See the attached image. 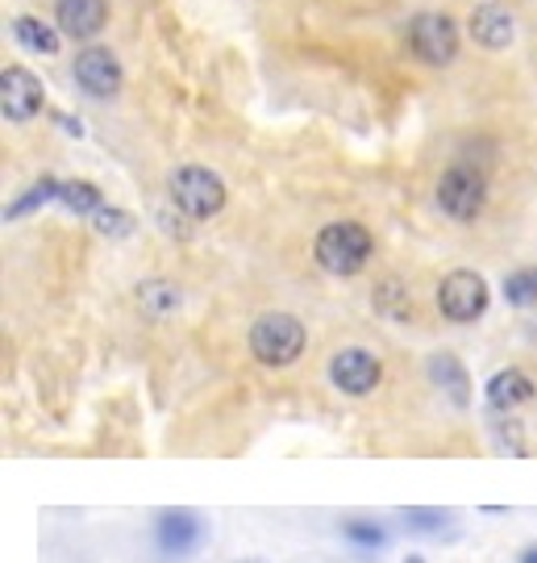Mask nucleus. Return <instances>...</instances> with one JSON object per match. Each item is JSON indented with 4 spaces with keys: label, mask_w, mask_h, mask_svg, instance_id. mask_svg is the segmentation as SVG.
<instances>
[{
    "label": "nucleus",
    "mask_w": 537,
    "mask_h": 563,
    "mask_svg": "<svg viewBox=\"0 0 537 563\" xmlns=\"http://www.w3.org/2000/svg\"><path fill=\"white\" fill-rule=\"evenodd\" d=\"M376 251L371 230L358 222H329L313 242V255L329 276H358Z\"/></svg>",
    "instance_id": "obj_1"
},
{
    "label": "nucleus",
    "mask_w": 537,
    "mask_h": 563,
    "mask_svg": "<svg viewBox=\"0 0 537 563\" xmlns=\"http://www.w3.org/2000/svg\"><path fill=\"white\" fill-rule=\"evenodd\" d=\"M167 188H171V205H176L183 218H192V222L217 218L221 209H225V184H221L217 172H209L200 163L176 167Z\"/></svg>",
    "instance_id": "obj_2"
},
{
    "label": "nucleus",
    "mask_w": 537,
    "mask_h": 563,
    "mask_svg": "<svg viewBox=\"0 0 537 563\" xmlns=\"http://www.w3.org/2000/svg\"><path fill=\"white\" fill-rule=\"evenodd\" d=\"M304 325L292 313H262L259 322L250 325V351L262 367H288L300 360L304 351Z\"/></svg>",
    "instance_id": "obj_3"
},
{
    "label": "nucleus",
    "mask_w": 537,
    "mask_h": 563,
    "mask_svg": "<svg viewBox=\"0 0 537 563\" xmlns=\"http://www.w3.org/2000/svg\"><path fill=\"white\" fill-rule=\"evenodd\" d=\"M438 205L441 213L455 218V222H476L483 213V205H488V176L479 167L455 163L438 180Z\"/></svg>",
    "instance_id": "obj_4"
},
{
    "label": "nucleus",
    "mask_w": 537,
    "mask_h": 563,
    "mask_svg": "<svg viewBox=\"0 0 537 563\" xmlns=\"http://www.w3.org/2000/svg\"><path fill=\"white\" fill-rule=\"evenodd\" d=\"M209 539V526L197 509H183V505H171V509H159L155 518V547H159L163 560H188L197 555Z\"/></svg>",
    "instance_id": "obj_5"
},
{
    "label": "nucleus",
    "mask_w": 537,
    "mask_h": 563,
    "mask_svg": "<svg viewBox=\"0 0 537 563\" xmlns=\"http://www.w3.org/2000/svg\"><path fill=\"white\" fill-rule=\"evenodd\" d=\"M488 301H492L488 280H483L479 272H467V267L450 272V276L441 280V288H438L441 318H450V322H458V325L479 322V318L488 313Z\"/></svg>",
    "instance_id": "obj_6"
},
{
    "label": "nucleus",
    "mask_w": 537,
    "mask_h": 563,
    "mask_svg": "<svg viewBox=\"0 0 537 563\" xmlns=\"http://www.w3.org/2000/svg\"><path fill=\"white\" fill-rule=\"evenodd\" d=\"M329 380L338 393L346 397H367V393H376L379 380H383V363L371 355V351H362V346H346L338 351L334 360H329Z\"/></svg>",
    "instance_id": "obj_7"
},
{
    "label": "nucleus",
    "mask_w": 537,
    "mask_h": 563,
    "mask_svg": "<svg viewBox=\"0 0 537 563\" xmlns=\"http://www.w3.org/2000/svg\"><path fill=\"white\" fill-rule=\"evenodd\" d=\"M409 46L421 63H450L458 55V25L441 13H421L413 25H409Z\"/></svg>",
    "instance_id": "obj_8"
},
{
    "label": "nucleus",
    "mask_w": 537,
    "mask_h": 563,
    "mask_svg": "<svg viewBox=\"0 0 537 563\" xmlns=\"http://www.w3.org/2000/svg\"><path fill=\"white\" fill-rule=\"evenodd\" d=\"M42 84L34 71H25V67H4L0 71V113L9 121H30L38 118L42 109Z\"/></svg>",
    "instance_id": "obj_9"
},
{
    "label": "nucleus",
    "mask_w": 537,
    "mask_h": 563,
    "mask_svg": "<svg viewBox=\"0 0 537 563\" xmlns=\"http://www.w3.org/2000/svg\"><path fill=\"white\" fill-rule=\"evenodd\" d=\"M71 71H76V84H80L83 92H92V97H118L121 92V63L104 46L80 51V59H76Z\"/></svg>",
    "instance_id": "obj_10"
},
{
    "label": "nucleus",
    "mask_w": 537,
    "mask_h": 563,
    "mask_svg": "<svg viewBox=\"0 0 537 563\" xmlns=\"http://www.w3.org/2000/svg\"><path fill=\"white\" fill-rule=\"evenodd\" d=\"M467 25H471V38H476L483 51H504V46H513V34H517L513 13H508V9H500L496 0L479 4Z\"/></svg>",
    "instance_id": "obj_11"
},
{
    "label": "nucleus",
    "mask_w": 537,
    "mask_h": 563,
    "mask_svg": "<svg viewBox=\"0 0 537 563\" xmlns=\"http://www.w3.org/2000/svg\"><path fill=\"white\" fill-rule=\"evenodd\" d=\"M55 18H59V30L67 38H92V34L104 30L109 4L104 0H59Z\"/></svg>",
    "instance_id": "obj_12"
},
{
    "label": "nucleus",
    "mask_w": 537,
    "mask_h": 563,
    "mask_svg": "<svg viewBox=\"0 0 537 563\" xmlns=\"http://www.w3.org/2000/svg\"><path fill=\"white\" fill-rule=\"evenodd\" d=\"M534 380L521 372V367H504V372H496L492 380H488V388H483V397H488V405L496 409V413H513V409H521V405L534 401Z\"/></svg>",
    "instance_id": "obj_13"
},
{
    "label": "nucleus",
    "mask_w": 537,
    "mask_h": 563,
    "mask_svg": "<svg viewBox=\"0 0 537 563\" xmlns=\"http://www.w3.org/2000/svg\"><path fill=\"white\" fill-rule=\"evenodd\" d=\"M429 380H434V388H441L458 409L471 405V376H467V367H462L455 355H446V351H441V355H429Z\"/></svg>",
    "instance_id": "obj_14"
},
{
    "label": "nucleus",
    "mask_w": 537,
    "mask_h": 563,
    "mask_svg": "<svg viewBox=\"0 0 537 563\" xmlns=\"http://www.w3.org/2000/svg\"><path fill=\"white\" fill-rule=\"evenodd\" d=\"M338 534L355 551H383L388 547V530L371 518H346V522H338Z\"/></svg>",
    "instance_id": "obj_15"
},
{
    "label": "nucleus",
    "mask_w": 537,
    "mask_h": 563,
    "mask_svg": "<svg viewBox=\"0 0 537 563\" xmlns=\"http://www.w3.org/2000/svg\"><path fill=\"white\" fill-rule=\"evenodd\" d=\"M59 205H63V209H71V213H83V218H97L100 209H104V197H100L97 184L67 180L59 188Z\"/></svg>",
    "instance_id": "obj_16"
},
{
    "label": "nucleus",
    "mask_w": 537,
    "mask_h": 563,
    "mask_svg": "<svg viewBox=\"0 0 537 563\" xmlns=\"http://www.w3.org/2000/svg\"><path fill=\"white\" fill-rule=\"evenodd\" d=\"M13 34H18L21 46H30V51H38V55H55V51H59V34L38 18H18L13 21Z\"/></svg>",
    "instance_id": "obj_17"
},
{
    "label": "nucleus",
    "mask_w": 537,
    "mask_h": 563,
    "mask_svg": "<svg viewBox=\"0 0 537 563\" xmlns=\"http://www.w3.org/2000/svg\"><path fill=\"white\" fill-rule=\"evenodd\" d=\"M59 188H63V184L55 180V176H42V180L34 184L30 192H21L18 201H13V205H9V209H4V222H13V218H25V213H34L38 205L59 201Z\"/></svg>",
    "instance_id": "obj_18"
},
{
    "label": "nucleus",
    "mask_w": 537,
    "mask_h": 563,
    "mask_svg": "<svg viewBox=\"0 0 537 563\" xmlns=\"http://www.w3.org/2000/svg\"><path fill=\"white\" fill-rule=\"evenodd\" d=\"M400 518L409 526V534H441L450 526V514L438 505H409V509H400Z\"/></svg>",
    "instance_id": "obj_19"
},
{
    "label": "nucleus",
    "mask_w": 537,
    "mask_h": 563,
    "mask_svg": "<svg viewBox=\"0 0 537 563\" xmlns=\"http://www.w3.org/2000/svg\"><path fill=\"white\" fill-rule=\"evenodd\" d=\"M138 301L142 309H150V313H176L179 309V288L176 284H167V280H146L138 284Z\"/></svg>",
    "instance_id": "obj_20"
},
{
    "label": "nucleus",
    "mask_w": 537,
    "mask_h": 563,
    "mask_svg": "<svg viewBox=\"0 0 537 563\" xmlns=\"http://www.w3.org/2000/svg\"><path fill=\"white\" fill-rule=\"evenodd\" d=\"M504 301L517 309L537 305V267H517L513 276H504Z\"/></svg>",
    "instance_id": "obj_21"
},
{
    "label": "nucleus",
    "mask_w": 537,
    "mask_h": 563,
    "mask_svg": "<svg viewBox=\"0 0 537 563\" xmlns=\"http://www.w3.org/2000/svg\"><path fill=\"white\" fill-rule=\"evenodd\" d=\"M92 225H97V234H104V239H130L134 234V218L113 209V205H104L97 218H92Z\"/></svg>",
    "instance_id": "obj_22"
},
{
    "label": "nucleus",
    "mask_w": 537,
    "mask_h": 563,
    "mask_svg": "<svg viewBox=\"0 0 537 563\" xmlns=\"http://www.w3.org/2000/svg\"><path fill=\"white\" fill-rule=\"evenodd\" d=\"M496 434H500V446H513V455H521V451H525V446H521V430L513 422L496 426Z\"/></svg>",
    "instance_id": "obj_23"
},
{
    "label": "nucleus",
    "mask_w": 537,
    "mask_h": 563,
    "mask_svg": "<svg viewBox=\"0 0 537 563\" xmlns=\"http://www.w3.org/2000/svg\"><path fill=\"white\" fill-rule=\"evenodd\" d=\"M517 563H537V543H529L525 551L517 555Z\"/></svg>",
    "instance_id": "obj_24"
},
{
    "label": "nucleus",
    "mask_w": 537,
    "mask_h": 563,
    "mask_svg": "<svg viewBox=\"0 0 537 563\" xmlns=\"http://www.w3.org/2000/svg\"><path fill=\"white\" fill-rule=\"evenodd\" d=\"M409 563H421V560H417V555H409Z\"/></svg>",
    "instance_id": "obj_25"
},
{
    "label": "nucleus",
    "mask_w": 537,
    "mask_h": 563,
    "mask_svg": "<svg viewBox=\"0 0 537 563\" xmlns=\"http://www.w3.org/2000/svg\"><path fill=\"white\" fill-rule=\"evenodd\" d=\"M242 563H255V560H242Z\"/></svg>",
    "instance_id": "obj_26"
}]
</instances>
